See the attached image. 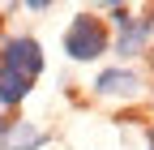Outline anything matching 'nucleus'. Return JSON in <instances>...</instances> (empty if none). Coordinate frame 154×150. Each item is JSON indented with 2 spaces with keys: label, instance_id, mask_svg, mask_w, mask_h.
I'll return each instance as SVG.
<instances>
[{
  "label": "nucleus",
  "instance_id": "nucleus-6",
  "mask_svg": "<svg viewBox=\"0 0 154 150\" xmlns=\"http://www.w3.org/2000/svg\"><path fill=\"white\" fill-rule=\"evenodd\" d=\"M26 95H30V82L9 73V69H0V103H22Z\"/></svg>",
  "mask_w": 154,
  "mask_h": 150
},
{
  "label": "nucleus",
  "instance_id": "nucleus-5",
  "mask_svg": "<svg viewBox=\"0 0 154 150\" xmlns=\"http://www.w3.org/2000/svg\"><path fill=\"white\" fill-rule=\"evenodd\" d=\"M47 137H43V129H34V124H26V120H17L5 137H0V150H34V146H43Z\"/></svg>",
  "mask_w": 154,
  "mask_h": 150
},
{
  "label": "nucleus",
  "instance_id": "nucleus-9",
  "mask_svg": "<svg viewBox=\"0 0 154 150\" xmlns=\"http://www.w3.org/2000/svg\"><path fill=\"white\" fill-rule=\"evenodd\" d=\"M0 137H5V120H0Z\"/></svg>",
  "mask_w": 154,
  "mask_h": 150
},
{
  "label": "nucleus",
  "instance_id": "nucleus-4",
  "mask_svg": "<svg viewBox=\"0 0 154 150\" xmlns=\"http://www.w3.org/2000/svg\"><path fill=\"white\" fill-rule=\"evenodd\" d=\"M150 39H154V34H150V26H146V17H133L128 26H120V39H116V52H120V56H141Z\"/></svg>",
  "mask_w": 154,
  "mask_h": 150
},
{
  "label": "nucleus",
  "instance_id": "nucleus-8",
  "mask_svg": "<svg viewBox=\"0 0 154 150\" xmlns=\"http://www.w3.org/2000/svg\"><path fill=\"white\" fill-rule=\"evenodd\" d=\"M150 150H154V129H150Z\"/></svg>",
  "mask_w": 154,
  "mask_h": 150
},
{
  "label": "nucleus",
  "instance_id": "nucleus-3",
  "mask_svg": "<svg viewBox=\"0 0 154 150\" xmlns=\"http://www.w3.org/2000/svg\"><path fill=\"white\" fill-rule=\"evenodd\" d=\"M94 90L107 95V99H128V95L141 90V77L133 69H103L99 77H94Z\"/></svg>",
  "mask_w": 154,
  "mask_h": 150
},
{
  "label": "nucleus",
  "instance_id": "nucleus-2",
  "mask_svg": "<svg viewBox=\"0 0 154 150\" xmlns=\"http://www.w3.org/2000/svg\"><path fill=\"white\" fill-rule=\"evenodd\" d=\"M0 69L17 73V77L34 82L38 73H43V47H38L34 39H26V34H17V39L5 43V52H0Z\"/></svg>",
  "mask_w": 154,
  "mask_h": 150
},
{
  "label": "nucleus",
  "instance_id": "nucleus-7",
  "mask_svg": "<svg viewBox=\"0 0 154 150\" xmlns=\"http://www.w3.org/2000/svg\"><path fill=\"white\" fill-rule=\"evenodd\" d=\"M146 26H150V34H154V17H146Z\"/></svg>",
  "mask_w": 154,
  "mask_h": 150
},
{
  "label": "nucleus",
  "instance_id": "nucleus-1",
  "mask_svg": "<svg viewBox=\"0 0 154 150\" xmlns=\"http://www.w3.org/2000/svg\"><path fill=\"white\" fill-rule=\"evenodd\" d=\"M64 52H69V60H99L107 52V26L90 13H77L64 30Z\"/></svg>",
  "mask_w": 154,
  "mask_h": 150
}]
</instances>
